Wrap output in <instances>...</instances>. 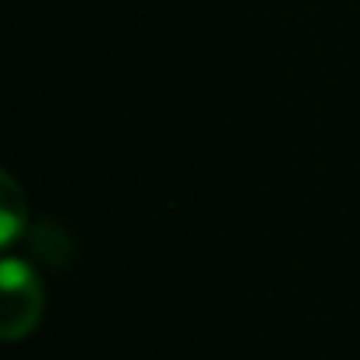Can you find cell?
I'll return each instance as SVG.
<instances>
[{"mask_svg":"<svg viewBox=\"0 0 360 360\" xmlns=\"http://www.w3.org/2000/svg\"><path fill=\"white\" fill-rule=\"evenodd\" d=\"M15 265H8V283H4V335L18 339L25 332L36 328L39 318V286L32 279V272H25V279H15Z\"/></svg>","mask_w":360,"mask_h":360,"instance_id":"6da1fadb","label":"cell"}]
</instances>
